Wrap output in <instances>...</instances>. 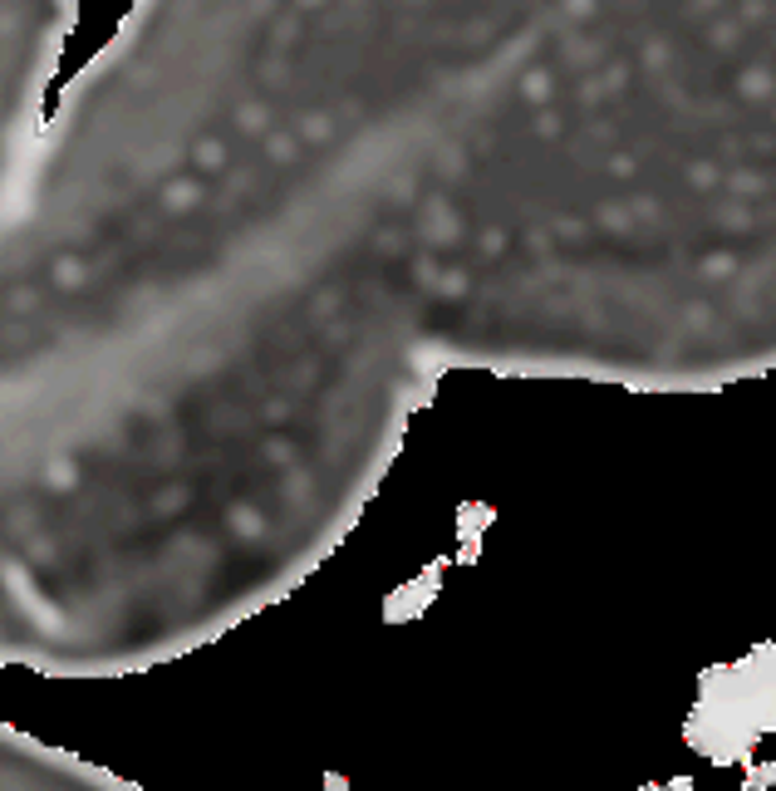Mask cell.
I'll use <instances>...</instances> for the list:
<instances>
[{
	"label": "cell",
	"instance_id": "obj_1",
	"mask_svg": "<svg viewBox=\"0 0 776 791\" xmlns=\"http://www.w3.org/2000/svg\"><path fill=\"white\" fill-rule=\"evenodd\" d=\"M742 772V791H776V762H747Z\"/></svg>",
	"mask_w": 776,
	"mask_h": 791
},
{
	"label": "cell",
	"instance_id": "obj_2",
	"mask_svg": "<svg viewBox=\"0 0 776 791\" xmlns=\"http://www.w3.org/2000/svg\"><path fill=\"white\" fill-rule=\"evenodd\" d=\"M639 791H698V787H693V777H673V782H664V787L649 782V787H639Z\"/></svg>",
	"mask_w": 776,
	"mask_h": 791
}]
</instances>
